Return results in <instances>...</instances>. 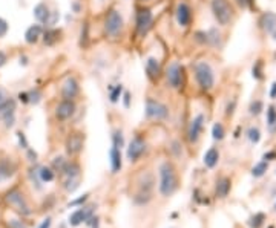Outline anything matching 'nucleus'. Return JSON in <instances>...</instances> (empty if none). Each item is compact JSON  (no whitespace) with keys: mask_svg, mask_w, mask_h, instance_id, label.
<instances>
[{"mask_svg":"<svg viewBox=\"0 0 276 228\" xmlns=\"http://www.w3.org/2000/svg\"><path fill=\"white\" fill-rule=\"evenodd\" d=\"M160 193L164 198L172 196L178 189V175L171 161H164L160 165Z\"/></svg>","mask_w":276,"mask_h":228,"instance_id":"f257e3e1","label":"nucleus"},{"mask_svg":"<svg viewBox=\"0 0 276 228\" xmlns=\"http://www.w3.org/2000/svg\"><path fill=\"white\" fill-rule=\"evenodd\" d=\"M193 77L198 84V87L203 92H210L215 87L216 77H215V69L212 65L206 60H200L193 65Z\"/></svg>","mask_w":276,"mask_h":228,"instance_id":"f03ea898","label":"nucleus"},{"mask_svg":"<svg viewBox=\"0 0 276 228\" xmlns=\"http://www.w3.org/2000/svg\"><path fill=\"white\" fill-rule=\"evenodd\" d=\"M103 31L106 38L109 40H119L125 31V19L119 10H110L107 11L103 23Z\"/></svg>","mask_w":276,"mask_h":228,"instance_id":"7ed1b4c3","label":"nucleus"},{"mask_svg":"<svg viewBox=\"0 0 276 228\" xmlns=\"http://www.w3.org/2000/svg\"><path fill=\"white\" fill-rule=\"evenodd\" d=\"M144 117L149 121H166L171 117V109L163 101L147 97L144 103Z\"/></svg>","mask_w":276,"mask_h":228,"instance_id":"20e7f679","label":"nucleus"},{"mask_svg":"<svg viewBox=\"0 0 276 228\" xmlns=\"http://www.w3.org/2000/svg\"><path fill=\"white\" fill-rule=\"evenodd\" d=\"M210 10L221 26H229L233 20V8L229 0H212L210 2Z\"/></svg>","mask_w":276,"mask_h":228,"instance_id":"39448f33","label":"nucleus"},{"mask_svg":"<svg viewBox=\"0 0 276 228\" xmlns=\"http://www.w3.org/2000/svg\"><path fill=\"white\" fill-rule=\"evenodd\" d=\"M164 77H166V83H168V86L171 89H174V90L183 89L184 81H186V72H184V68L181 63L172 62L168 68H166Z\"/></svg>","mask_w":276,"mask_h":228,"instance_id":"423d86ee","label":"nucleus"},{"mask_svg":"<svg viewBox=\"0 0 276 228\" xmlns=\"http://www.w3.org/2000/svg\"><path fill=\"white\" fill-rule=\"evenodd\" d=\"M80 165L74 161H66L63 168L60 170V176L63 178V187L68 192H74L80 183Z\"/></svg>","mask_w":276,"mask_h":228,"instance_id":"0eeeda50","label":"nucleus"},{"mask_svg":"<svg viewBox=\"0 0 276 228\" xmlns=\"http://www.w3.org/2000/svg\"><path fill=\"white\" fill-rule=\"evenodd\" d=\"M153 26V13L150 8H138L135 16V32L140 38H144Z\"/></svg>","mask_w":276,"mask_h":228,"instance_id":"6e6552de","label":"nucleus"},{"mask_svg":"<svg viewBox=\"0 0 276 228\" xmlns=\"http://www.w3.org/2000/svg\"><path fill=\"white\" fill-rule=\"evenodd\" d=\"M147 152V144H146V140L140 135L134 136L132 141L129 143L128 146V150H126V156L129 159V162H137L143 158V155Z\"/></svg>","mask_w":276,"mask_h":228,"instance_id":"1a4fd4ad","label":"nucleus"},{"mask_svg":"<svg viewBox=\"0 0 276 228\" xmlns=\"http://www.w3.org/2000/svg\"><path fill=\"white\" fill-rule=\"evenodd\" d=\"M77 112V104L74 100H60L54 109V115L59 121H68L71 120Z\"/></svg>","mask_w":276,"mask_h":228,"instance_id":"9d476101","label":"nucleus"},{"mask_svg":"<svg viewBox=\"0 0 276 228\" xmlns=\"http://www.w3.org/2000/svg\"><path fill=\"white\" fill-rule=\"evenodd\" d=\"M175 19H177V23L181 28H189L192 25V22H193V10H192L189 2H186V0H180V2L177 4Z\"/></svg>","mask_w":276,"mask_h":228,"instance_id":"9b49d317","label":"nucleus"},{"mask_svg":"<svg viewBox=\"0 0 276 228\" xmlns=\"http://www.w3.org/2000/svg\"><path fill=\"white\" fill-rule=\"evenodd\" d=\"M16 107L17 103L14 98H7L0 103V120L5 121L7 127H13L16 123Z\"/></svg>","mask_w":276,"mask_h":228,"instance_id":"f8f14e48","label":"nucleus"},{"mask_svg":"<svg viewBox=\"0 0 276 228\" xmlns=\"http://www.w3.org/2000/svg\"><path fill=\"white\" fill-rule=\"evenodd\" d=\"M204 126H206V115L204 113H198L195 115L189 124V129H187V138H189V143L195 144L198 143L203 130H204Z\"/></svg>","mask_w":276,"mask_h":228,"instance_id":"ddd939ff","label":"nucleus"},{"mask_svg":"<svg viewBox=\"0 0 276 228\" xmlns=\"http://www.w3.org/2000/svg\"><path fill=\"white\" fill-rule=\"evenodd\" d=\"M80 94V83L75 77H68L60 86L62 100H75Z\"/></svg>","mask_w":276,"mask_h":228,"instance_id":"4468645a","label":"nucleus"},{"mask_svg":"<svg viewBox=\"0 0 276 228\" xmlns=\"http://www.w3.org/2000/svg\"><path fill=\"white\" fill-rule=\"evenodd\" d=\"M65 147H66L68 155H71V156L78 155L83 150V147H85V135L82 132L69 133L66 141H65Z\"/></svg>","mask_w":276,"mask_h":228,"instance_id":"2eb2a0df","label":"nucleus"},{"mask_svg":"<svg viewBox=\"0 0 276 228\" xmlns=\"http://www.w3.org/2000/svg\"><path fill=\"white\" fill-rule=\"evenodd\" d=\"M7 202H8L10 205H13L19 213H22V214H31V210H29V207H28V204H26L23 195H22L19 190L14 189V190L8 192V195H7Z\"/></svg>","mask_w":276,"mask_h":228,"instance_id":"dca6fc26","label":"nucleus"},{"mask_svg":"<svg viewBox=\"0 0 276 228\" xmlns=\"http://www.w3.org/2000/svg\"><path fill=\"white\" fill-rule=\"evenodd\" d=\"M144 72H146V77L149 78V81L156 83L161 77V72H163L160 60L155 59V57H149L144 63Z\"/></svg>","mask_w":276,"mask_h":228,"instance_id":"f3484780","label":"nucleus"},{"mask_svg":"<svg viewBox=\"0 0 276 228\" xmlns=\"http://www.w3.org/2000/svg\"><path fill=\"white\" fill-rule=\"evenodd\" d=\"M34 17L37 20V23L40 25H45V26H49V20H51V14H52V10L48 7V4L45 2H40L34 7Z\"/></svg>","mask_w":276,"mask_h":228,"instance_id":"a211bd4d","label":"nucleus"},{"mask_svg":"<svg viewBox=\"0 0 276 228\" xmlns=\"http://www.w3.org/2000/svg\"><path fill=\"white\" fill-rule=\"evenodd\" d=\"M94 216V210L92 208H86V207H80L77 211H74L69 217V223L72 226H78L82 222H89V219Z\"/></svg>","mask_w":276,"mask_h":228,"instance_id":"6ab92c4d","label":"nucleus"},{"mask_svg":"<svg viewBox=\"0 0 276 228\" xmlns=\"http://www.w3.org/2000/svg\"><path fill=\"white\" fill-rule=\"evenodd\" d=\"M258 25H259V28H261L265 34L271 35V34L276 31V14H274V13H264V14L259 17Z\"/></svg>","mask_w":276,"mask_h":228,"instance_id":"aec40b11","label":"nucleus"},{"mask_svg":"<svg viewBox=\"0 0 276 228\" xmlns=\"http://www.w3.org/2000/svg\"><path fill=\"white\" fill-rule=\"evenodd\" d=\"M43 31H45V28H43L40 23L31 25V26L25 31V41H26L28 44H37V43L42 40Z\"/></svg>","mask_w":276,"mask_h":228,"instance_id":"412c9836","label":"nucleus"},{"mask_svg":"<svg viewBox=\"0 0 276 228\" xmlns=\"http://www.w3.org/2000/svg\"><path fill=\"white\" fill-rule=\"evenodd\" d=\"M62 29H57V28H46L43 31V35H42V40L46 46H54V44H57L62 38Z\"/></svg>","mask_w":276,"mask_h":228,"instance_id":"4be33fe9","label":"nucleus"},{"mask_svg":"<svg viewBox=\"0 0 276 228\" xmlns=\"http://www.w3.org/2000/svg\"><path fill=\"white\" fill-rule=\"evenodd\" d=\"M109 159H110V170H112V173H119L123 167L122 150L112 146L109 150Z\"/></svg>","mask_w":276,"mask_h":228,"instance_id":"5701e85b","label":"nucleus"},{"mask_svg":"<svg viewBox=\"0 0 276 228\" xmlns=\"http://www.w3.org/2000/svg\"><path fill=\"white\" fill-rule=\"evenodd\" d=\"M206 35H207V46H212V48H221L223 46V34L219 32L218 28H210L206 31Z\"/></svg>","mask_w":276,"mask_h":228,"instance_id":"b1692460","label":"nucleus"},{"mask_svg":"<svg viewBox=\"0 0 276 228\" xmlns=\"http://www.w3.org/2000/svg\"><path fill=\"white\" fill-rule=\"evenodd\" d=\"M16 172V167L10 159H2L0 161V181H5L11 178Z\"/></svg>","mask_w":276,"mask_h":228,"instance_id":"393cba45","label":"nucleus"},{"mask_svg":"<svg viewBox=\"0 0 276 228\" xmlns=\"http://www.w3.org/2000/svg\"><path fill=\"white\" fill-rule=\"evenodd\" d=\"M218 161H219V150L216 147H210L204 153V165L207 168H213V167H216Z\"/></svg>","mask_w":276,"mask_h":228,"instance_id":"a878e982","label":"nucleus"},{"mask_svg":"<svg viewBox=\"0 0 276 228\" xmlns=\"http://www.w3.org/2000/svg\"><path fill=\"white\" fill-rule=\"evenodd\" d=\"M123 92H125V87H123V84H122V83L110 86V87H109V101L112 103V104L119 103V101L122 100Z\"/></svg>","mask_w":276,"mask_h":228,"instance_id":"bb28decb","label":"nucleus"},{"mask_svg":"<svg viewBox=\"0 0 276 228\" xmlns=\"http://www.w3.org/2000/svg\"><path fill=\"white\" fill-rule=\"evenodd\" d=\"M37 173H38V178L42 183H51L55 179V170L52 167H46V165L40 167Z\"/></svg>","mask_w":276,"mask_h":228,"instance_id":"cd10ccee","label":"nucleus"},{"mask_svg":"<svg viewBox=\"0 0 276 228\" xmlns=\"http://www.w3.org/2000/svg\"><path fill=\"white\" fill-rule=\"evenodd\" d=\"M230 192V181L227 178H223L219 179L218 184H216V195L219 198H226Z\"/></svg>","mask_w":276,"mask_h":228,"instance_id":"c85d7f7f","label":"nucleus"},{"mask_svg":"<svg viewBox=\"0 0 276 228\" xmlns=\"http://www.w3.org/2000/svg\"><path fill=\"white\" fill-rule=\"evenodd\" d=\"M267 126L270 127V132H276V107L268 106L267 107Z\"/></svg>","mask_w":276,"mask_h":228,"instance_id":"c756f323","label":"nucleus"},{"mask_svg":"<svg viewBox=\"0 0 276 228\" xmlns=\"http://www.w3.org/2000/svg\"><path fill=\"white\" fill-rule=\"evenodd\" d=\"M252 77L258 81H262L264 80V62L259 59L255 62L253 68H252Z\"/></svg>","mask_w":276,"mask_h":228,"instance_id":"7c9ffc66","label":"nucleus"},{"mask_svg":"<svg viewBox=\"0 0 276 228\" xmlns=\"http://www.w3.org/2000/svg\"><path fill=\"white\" fill-rule=\"evenodd\" d=\"M88 44H89V23L85 22L82 26V31H80V48L86 49Z\"/></svg>","mask_w":276,"mask_h":228,"instance_id":"2f4dec72","label":"nucleus"},{"mask_svg":"<svg viewBox=\"0 0 276 228\" xmlns=\"http://www.w3.org/2000/svg\"><path fill=\"white\" fill-rule=\"evenodd\" d=\"M212 136H213L215 141L224 140V136H226V129H224V126L221 124V123H215L213 127H212Z\"/></svg>","mask_w":276,"mask_h":228,"instance_id":"473e14b6","label":"nucleus"},{"mask_svg":"<svg viewBox=\"0 0 276 228\" xmlns=\"http://www.w3.org/2000/svg\"><path fill=\"white\" fill-rule=\"evenodd\" d=\"M267 168H268V162L267 161H261L258 162L253 168H252V175L255 178H261L265 172H267Z\"/></svg>","mask_w":276,"mask_h":228,"instance_id":"72a5a7b5","label":"nucleus"},{"mask_svg":"<svg viewBox=\"0 0 276 228\" xmlns=\"http://www.w3.org/2000/svg\"><path fill=\"white\" fill-rule=\"evenodd\" d=\"M112 146L120 149V150L125 147V136H123V132L120 129L112 132Z\"/></svg>","mask_w":276,"mask_h":228,"instance_id":"f704fd0d","label":"nucleus"},{"mask_svg":"<svg viewBox=\"0 0 276 228\" xmlns=\"http://www.w3.org/2000/svg\"><path fill=\"white\" fill-rule=\"evenodd\" d=\"M249 110H250V115L258 117V115H261L262 110H264V103H262L261 100H255V101H252Z\"/></svg>","mask_w":276,"mask_h":228,"instance_id":"c9c22d12","label":"nucleus"},{"mask_svg":"<svg viewBox=\"0 0 276 228\" xmlns=\"http://www.w3.org/2000/svg\"><path fill=\"white\" fill-rule=\"evenodd\" d=\"M28 95H29V104H38L43 98V94L38 87H34L31 90H28Z\"/></svg>","mask_w":276,"mask_h":228,"instance_id":"e433bc0d","label":"nucleus"},{"mask_svg":"<svg viewBox=\"0 0 276 228\" xmlns=\"http://www.w3.org/2000/svg\"><path fill=\"white\" fill-rule=\"evenodd\" d=\"M247 138L250 140L252 144H258V143L261 141V132H259V129L255 127V126H252V127L247 130Z\"/></svg>","mask_w":276,"mask_h":228,"instance_id":"4c0bfd02","label":"nucleus"},{"mask_svg":"<svg viewBox=\"0 0 276 228\" xmlns=\"http://www.w3.org/2000/svg\"><path fill=\"white\" fill-rule=\"evenodd\" d=\"M8 31H10V25H8V22H7L5 19L0 17V38H4V37L8 34Z\"/></svg>","mask_w":276,"mask_h":228,"instance_id":"58836bf2","label":"nucleus"},{"mask_svg":"<svg viewBox=\"0 0 276 228\" xmlns=\"http://www.w3.org/2000/svg\"><path fill=\"white\" fill-rule=\"evenodd\" d=\"M236 98H232L230 101H229V104H227V107H226V115L227 117H232L233 115V112H235V109H236Z\"/></svg>","mask_w":276,"mask_h":228,"instance_id":"ea45409f","label":"nucleus"},{"mask_svg":"<svg viewBox=\"0 0 276 228\" xmlns=\"http://www.w3.org/2000/svg\"><path fill=\"white\" fill-rule=\"evenodd\" d=\"M262 222H264V214H256V216H253L252 217V226L253 228H259L261 225H262Z\"/></svg>","mask_w":276,"mask_h":228,"instance_id":"a19ab883","label":"nucleus"},{"mask_svg":"<svg viewBox=\"0 0 276 228\" xmlns=\"http://www.w3.org/2000/svg\"><path fill=\"white\" fill-rule=\"evenodd\" d=\"M122 100H123V106L126 107V109H129L131 107V92L129 90H125L123 92V95H122Z\"/></svg>","mask_w":276,"mask_h":228,"instance_id":"79ce46f5","label":"nucleus"},{"mask_svg":"<svg viewBox=\"0 0 276 228\" xmlns=\"http://www.w3.org/2000/svg\"><path fill=\"white\" fill-rule=\"evenodd\" d=\"M82 4L78 2V0H74V2H71V11L74 13V14H78V13H82Z\"/></svg>","mask_w":276,"mask_h":228,"instance_id":"37998d69","label":"nucleus"},{"mask_svg":"<svg viewBox=\"0 0 276 228\" xmlns=\"http://www.w3.org/2000/svg\"><path fill=\"white\" fill-rule=\"evenodd\" d=\"M17 138H19V143H20V146H22L23 149H29V146H28V140H26V136H25V133H23V132H19V133H17Z\"/></svg>","mask_w":276,"mask_h":228,"instance_id":"c03bdc74","label":"nucleus"},{"mask_svg":"<svg viewBox=\"0 0 276 228\" xmlns=\"http://www.w3.org/2000/svg\"><path fill=\"white\" fill-rule=\"evenodd\" d=\"M17 98H19V101H22L23 104H29V95H28V92H20V94L17 95Z\"/></svg>","mask_w":276,"mask_h":228,"instance_id":"a18cd8bd","label":"nucleus"},{"mask_svg":"<svg viewBox=\"0 0 276 228\" xmlns=\"http://www.w3.org/2000/svg\"><path fill=\"white\" fill-rule=\"evenodd\" d=\"M7 62H8V55H7L4 51H0V68L5 66V65H7Z\"/></svg>","mask_w":276,"mask_h":228,"instance_id":"49530a36","label":"nucleus"},{"mask_svg":"<svg viewBox=\"0 0 276 228\" xmlns=\"http://www.w3.org/2000/svg\"><path fill=\"white\" fill-rule=\"evenodd\" d=\"M10 226H11V228H26V225L22 223L20 220H11V222H10Z\"/></svg>","mask_w":276,"mask_h":228,"instance_id":"de8ad7c7","label":"nucleus"},{"mask_svg":"<svg viewBox=\"0 0 276 228\" xmlns=\"http://www.w3.org/2000/svg\"><path fill=\"white\" fill-rule=\"evenodd\" d=\"M268 95H270V98H271V100H274V98H276V81L271 84V89H270Z\"/></svg>","mask_w":276,"mask_h":228,"instance_id":"09e8293b","label":"nucleus"},{"mask_svg":"<svg viewBox=\"0 0 276 228\" xmlns=\"http://www.w3.org/2000/svg\"><path fill=\"white\" fill-rule=\"evenodd\" d=\"M236 4H238L240 8H247L249 4H250V0H236Z\"/></svg>","mask_w":276,"mask_h":228,"instance_id":"8fccbe9b","label":"nucleus"},{"mask_svg":"<svg viewBox=\"0 0 276 228\" xmlns=\"http://www.w3.org/2000/svg\"><path fill=\"white\" fill-rule=\"evenodd\" d=\"M86 199H88V195H85L83 198H80V199H77V201L71 202V204H69V207H71V205H80V204H83V202H85Z\"/></svg>","mask_w":276,"mask_h":228,"instance_id":"3c124183","label":"nucleus"},{"mask_svg":"<svg viewBox=\"0 0 276 228\" xmlns=\"http://www.w3.org/2000/svg\"><path fill=\"white\" fill-rule=\"evenodd\" d=\"M49 226H51V217H46L38 228H49Z\"/></svg>","mask_w":276,"mask_h":228,"instance_id":"603ef678","label":"nucleus"},{"mask_svg":"<svg viewBox=\"0 0 276 228\" xmlns=\"http://www.w3.org/2000/svg\"><path fill=\"white\" fill-rule=\"evenodd\" d=\"M8 97H7V92H5V89H2L0 87V103H2L4 100H7Z\"/></svg>","mask_w":276,"mask_h":228,"instance_id":"864d4df0","label":"nucleus"},{"mask_svg":"<svg viewBox=\"0 0 276 228\" xmlns=\"http://www.w3.org/2000/svg\"><path fill=\"white\" fill-rule=\"evenodd\" d=\"M140 4H149V2H152V0H138Z\"/></svg>","mask_w":276,"mask_h":228,"instance_id":"5fc2aeb1","label":"nucleus"},{"mask_svg":"<svg viewBox=\"0 0 276 228\" xmlns=\"http://www.w3.org/2000/svg\"><path fill=\"white\" fill-rule=\"evenodd\" d=\"M271 37H273V40H274V41H276V31H274V32H273V34H271Z\"/></svg>","mask_w":276,"mask_h":228,"instance_id":"6e6d98bb","label":"nucleus"}]
</instances>
